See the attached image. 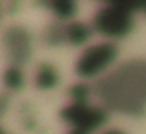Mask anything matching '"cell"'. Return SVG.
<instances>
[{
  "instance_id": "cell-2",
  "label": "cell",
  "mask_w": 146,
  "mask_h": 134,
  "mask_svg": "<svg viewBox=\"0 0 146 134\" xmlns=\"http://www.w3.org/2000/svg\"><path fill=\"white\" fill-rule=\"evenodd\" d=\"M0 134H3V133H0Z\"/></svg>"
},
{
  "instance_id": "cell-1",
  "label": "cell",
  "mask_w": 146,
  "mask_h": 134,
  "mask_svg": "<svg viewBox=\"0 0 146 134\" xmlns=\"http://www.w3.org/2000/svg\"><path fill=\"white\" fill-rule=\"evenodd\" d=\"M7 83H8V86H11V87H19V84H21L19 72H17V70H11L10 72V80H7Z\"/></svg>"
}]
</instances>
